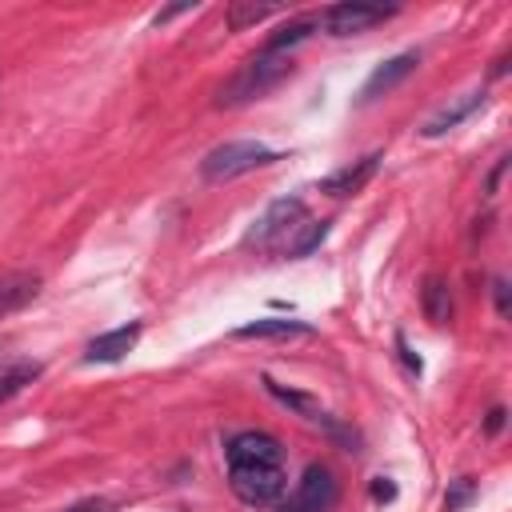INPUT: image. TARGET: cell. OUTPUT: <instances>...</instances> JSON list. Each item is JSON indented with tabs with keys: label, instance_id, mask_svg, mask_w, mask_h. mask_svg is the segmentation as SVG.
Segmentation results:
<instances>
[{
	"label": "cell",
	"instance_id": "20",
	"mask_svg": "<svg viewBox=\"0 0 512 512\" xmlns=\"http://www.w3.org/2000/svg\"><path fill=\"white\" fill-rule=\"evenodd\" d=\"M492 296H496V312L500 316H512V300H508V280L504 276L492 280Z\"/></svg>",
	"mask_w": 512,
	"mask_h": 512
},
{
	"label": "cell",
	"instance_id": "21",
	"mask_svg": "<svg viewBox=\"0 0 512 512\" xmlns=\"http://www.w3.org/2000/svg\"><path fill=\"white\" fill-rule=\"evenodd\" d=\"M396 348H400V356H404V364H408V372L412 376H420V360L408 352V344H404V336H396Z\"/></svg>",
	"mask_w": 512,
	"mask_h": 512
},
{
	"label": "cell",
	"instance_id": "14",
	"mask_svg": "<svg viewBox=\"0 0 512 512\" xmlns=\"http://www.w3.org/2000/svg\"><path fill=\"white\" fill-rule=\"evenodd\" d=\"M312 324L304 320H280V316H264V320H252V324H240L236 336L240 340H252V336H272V340H284V336H308Z\"/></svg>",
	"mask_w": 512,
	"mask_h": 512
},
{
	"label": "cell",
	"instance_id": "8",
	"mask_svg": "<svg viewBox=\"0 0 512 512\" xmlns=\"http://www.w3.org/2000/svg\"><path fill=\"white\" fill-rule=\"evenodd\" d=\"M416 64H420V52H400V56H392V60H384L368 80H364V88H360V100L368 104V100H376V96H384V92H392L400 80H408L412 72H416Z\"/></svg>",
	"mask_w": 512,
	"mask_h": 512
},
{
	"label": "cell",
	"instance_id": "19",
	"mask_svg": "<svg viewBox=\"0 0 512 512\" xmlns=\"http://www.w3.org/2000/svg\"><path fill=\"white\" fill-rule=\"evenodd\" d=\"M468 496H472V480H456V484H452V492L444 496V508H448V512H456Z\"/></svg>",
	"mask_w": 512,
	"mask_h": 512
},
{
	"label": "cell",
	"instance_id": "6",
	"mask_svg": "<svg viewBox=\"0 0 512 512\" xmlns=\"http://www.w3.org/2000/svg\"><path fill=\"white\" fill-rule=\"evenodd\" d=\"M264 388H268L280 404H288L296 416H304L312 428H320L324 436L340 440V444H344V452H360V448H356V432H348V428H344V424H340V420H336L320 400H312V396H304V392H292V388H284V384H276V380H264Z\"/></svg>",
	"mask_w": 512,
	"mask_h": 512
},
{
	"label": "cell",
	"instance_id": "13",
	"mask_svg": "<svg viewBox=\"0 0 512 512\" xmlns=\"http://www.w3.org/2000/svg\"><path fill=\"white\" fill-rule=\"evenodd\" d=\"M420 308L432 324H448L452 320V284L444 276H424L420 288Z\"/></svg>",
	"mask_w": 512,
	"mask_h": 512
},
{
	"label": "cell",
	"instance_id": "17",
	"mask_svg": "<svg viewBox=\"0 0 512 512\" xmlns=\"http://www.w3.org/2000/svg\"><path fill=\"white\" fill-rule=\"evenodd\" d=\"M276 12V4L272 0H232L228 4V16H224V24L232 28V32H244V28H252V24H260L264 16H272Z\"/></svg>",
	"mask_w": 512,
	"mask_h": 512
},
{
	"label": "cell",
	"instance_id": "22",
	"mask_svg": "<svg viewBox=\"0 0 512 512\" xmlns=\"http://www.w3.org/2000/svg\"><path fill=\"white\" fill-rule=\"evenodd\" d=\"M392 496H396V488H392V484L380 476V480L372 484V500H392Z\"/></svg>",
	"mask_w": 512,
	"mask_h": 512
},
{
	"label": "cell",
	"instance_id": "16",
	"mask_svg": "<svg viewBox=\"0 0 512 512\" xmlns=\"http://www.w3.org/2000/svg\"><path fill=\"white\" fill-rule=\"evenodd\" d=\"M36 376H40V364H36V360H16V356H12V360L0 368V404L12 400V396H16L24 384H32Z\"/></svg>",
	"mask_w": 512,
	"mask_h": 512
},
{
	"label": "cell",
	"instance_id": "23",
	"mask_svg": "<svg viewBox=\"0 0 512 512\" xmlns=\"http://www.w3.org/2000/svg\"><path fill=\"white\" fill-rule=\"evenodd\" d=\"M500 428H504V408H492V412H488V432L496 436Z\"/></svg>",
	"mask_w": 512,
	"mask_h": 512
},
{
	"label": "cell",
	"instance_id": "1",
	"mask_svg": "<svg viewBox=\"0 0 512 512\" xmlns=\"http://www.w3.org/2000/svg\"><path fill=\"white\" fill-rule=\"evenodd\" d=\"M228 460V488L236 492L240 504L248 508H276L284 488H288V468H284V448L268 432H236L224 444Z\"/></svg>",
	"mask_w": 512,
	"mask_h": 512
},
{
	"label": "cell",
	"instance_id": "15",
	"mask_svg": "<svg viewBox=\"0 0 512 512\" xmlns=\"http://www.w3.org/2000/svg\"><path fill=\"white\" fill-rule=\"evenodd\" d=\"M328 236V220H304L288 240H284V256L300 260V256H312Z\"/></svg>",
	"mask_w": 512,
	"mask_h": 512
},
{
	"label": "cell",
	"instance_id": "4",
	"mask_svg": "<svg viewBox=\"0 0 512 512\" xmlns=\"http://www.w3.org/2000/svg\"><path fill=\"white\" fill-rule=\"evenodd\" d=\"M304 216H308V208H304L300 196H280V200H272V204L252 220V228L244 232V248H276V244H284V240L304 224Z\"/></svg>",
	"mask_w": 512,
	"mask_h": 512
},
{
	"label": "cell",
	"instance_id": "12",
	"mask_svg": "<svg viewBox=\"0 0 512 512\" xmlns=\"http://www.w3.org/2000/svg\"><path fill=\"white\" fill-rule=\"evenodd\" d=\"M480 104H484V88L464 92L460 100H452V104H444L436 116H428V120H424V128H420V136H444V132H448V128H456L460 120H468Z\"/></svg>",
	"mask_w": 512,
	"mask_h": 512
},
{
	"label": "cell",
	"instance_id": "10",
	"mask_svg": "<svg viewBox=\"0 0 512 512\" xmlns=\"http://www.w3.org/2000/svg\"><path fill=\"white\" fill-rule=\"evenodd\" d=\"M40 288H44L40 272H4L0 276V320L20 312L24 304H32L40 296Z\"/></svg>",
	"mask_w": 512,
	"mask_h": 512
},
{
	"label": "cell",
	"instance_id": "9",
	"mask_svg": "<svg viewBox=\"0 0 512 512\" xmlns=\"http://www.w3.org/2000/svg\"><path fill=\"white\" fill-rule=\"evenodd\" d=\"M376 168H380V152H368L356 164H344L332 176H324L320 180V192H328V196H352V192H360L376 176Z\"/></svg>",
	"mask_w": 512,
	"mask_h": 512
},
{
	"label": "cell",
	"instance_id": "3",
	"mask_svg": "<svg viewBox=\"0 0 512 512\" xmlns=\"http://www.w3.org/2000/svg\"><path fill=\"white\" fill-rule=\"evenodd\" d=\"M272 160H276V152L260 140H228L200 160V176L204 180H232V176H244L252 168H264Z\"/></svg>",
	"mask_w": 512,
	"mask_h": 512
},
{
	"label": "cell",
	"instance_id": "11",
	"mask_svg": "<svg viewBox=\"0 0 512 512\" xmlns=\"http://www.w3.org/2000/svg\"><path fill=\"white\" fill-rule=\"evenodd\" d=\"M136 340H140V324L132 320V324H124V328H112V332H104V336H96L92 344H88V360L92 364H112V360H120V356H128L132 348H136Z\"/></svg>",
	"mask_w": 512,
	"mask_h": 512
},
{
	"label": "cell",
	"instance_id": "7",
	"mask_svg": "<svg viewBox=\"0 0 512 512\" xmlns=\"http://www.w3.org/2000/svg\"><path fill=\"white\" fill-rule=\"evenodd\" d=\"M336 500V480L324 464H308L288 496H280L276 512H328Z\"/></svg>",
	"mask_w": 512,
	"mask_h": 512
},
{
	"label": "cell",
	"instance_id": "18",
	"mask_svg": "<svg viewBox=\"0 0 512 512\" xmlns=\"http://www.w3.org/2000/svg\"><path fill=\"white\" fill-rule=\"evenodd\" d=\"M312 28H316V20H312V16H300V20H288L284 28H276V32L268 36V44H264V52H288L292 44H300V40H308V36H312Z\"/></svg>",
	"mask_w": 512,
	"mask_h": 512
},
{
	"label": "cell",
	"instance_id": "2",
	"mask_svg": "<svg viewBox=\"0 0 512 512\" xmlns=\"http://www.w3.org/2000/svg\"><path fill=\"white\" fill-rule=\"evenodd\" d=\"M288 72H292V56H288V52H256L228 84H220L216 108H236V104L260 100V96L272 92Z\"/></svg>",
	"mask_w": 512,
	"mask_h": 512
},
{
	"label": "cell",
	"instance_id": "5",
	"mask_svg": "<svg viewBox=\"0 0 512 512\" xmlns=\"http://www.w3.org/2000/svg\"><path fill=\"white\" fill-rule=\"evenodd\" d=\"M396 8H384V4H360V0H348V4H332V8H320L312 20L316 28H324L328 36H356V32H368L384 20H392Z\"/></svg>",
	"mask_w": 512,
	"mask_h": 512
}]
</instances>
